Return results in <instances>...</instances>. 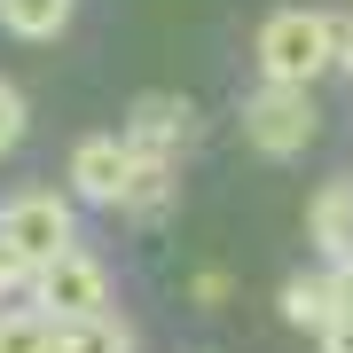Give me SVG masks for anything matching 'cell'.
<instances>
[{
  "mask_svg": "<svg viewBox=\"0 0 353 353\" xmlns=\"http://www.w3.org/2000/svg\"><path fill=\"white\" fill-rule=\"evenodd\" d=\"M338 63V24L322 8H275L259 24V71L267 79H322Z\"/></svg>",
  "mask_w": 353,
  "mask_h": 353,
  "instance_id": "1",
  "label": "cell"
},
{
  "mask_svg": "<svg viewBox=\"0 0 353 353\" xmlns=\"http://www.w3.org/2000/svg\"><path fill=\"white\" fill-rule=\"evenodd\" d=\"M322 126V110H314V94H306V79H267V87L243 102V141L267 157H299L306 141H314Z\"/></svg>",
  "mask_w": 353,
  "mask_h": 353,
  "instance_id": "2",
  "label": "cell"
},
{
  "mask_svg": "<svg viewBox=\"0 0 353 353\" xmlns=\"http://www.w3.org/2000/svg\"><path fill=\"white\" fill-rule=\"evenodd\" d=\"M32 299H39V314H55V322L110 314V275H102V259H94V252L63 243L55 259H39V267H32Z\"/></svg>",
  "mask_w": 353,
  "mask_h": 353,
  "instance_id": "3",
  "label": "cell"
},
{
  "mask_svg": "<svg viewBox=\"0 0 353 353\" xmlns=\"http://www.w3.org/2000/svg\"><path fill=\"white\" fill-rule=\"evenodd\" d=\"M0 243H8L16 259H32V267H39V259H55L63 243H79V236H71V204H63V196H48V189H24L8 212H0Z\"/></svg>",
  "mask_w": 353,
  "mask_h": 353,
  "instance_id": "4",
  "label": "cell"
},
{
  "mask_svg": "<svg viewBox=\"0 0 353 353\" xmlns=\"http://www.w3.org/2000/svg\"><path fill=\"white\" fill-rule=\"evenodd\" d=\"M134 157H141L134 134H87V141L71 150V196L118 204V196H126V181H134Z\"/></svg>",
  "mask_w": 353,
  "mask_h": 353,
  "instance_id": "5",
  "label": "cell"
},
{
  "mask_svg": "<svg viewBox=\"0 0 353 353\" xmlns=\"http://www.w3.org/2000/svg\"><path fill=\"white\" fill-rule=\"evenodd\" d=\"M126 134L141 141V150H181V141L196 134V102L189 94H141L126 110Z\"/></svg>",
  "mask_w": 353,
  "mask_h": 353,
  "instance_id": "6",
  "label": "cell"
},
{
  "mask_svg": "<svg viewBox=\"0 0 353 353\" xmlns=\"http://www.w3.org/2000/svg\"><path fill=\"white\" fill-rule=\"evenodd\" d=\"M306 236H314L330 259H353V181H330V189H314Z\"/></svg>",
  "mask_w": 353,
  "mask_h": 353,
  "instance_id": "7",
  "label": "cell"
},
{
  "mask_svg": "<svg viewBox=\"0 0 353 353\" xmlns=\"http://www.w3.org/2000/svg\"><path fill=\"white\" fill-rule=\"evenodd\" d=\"M283 314L299 322V330H314V338H330V322L345 314V306H338V275H299V283H283Z\"/></svg>",
  "mask_w": 353,
  "mask_h": 353,
  "instance_id": "8",
  "label": "cell"
},
{
  "mask_svg": "<svg viewBox=\"0 0 353 353\" xmlns=\"http://www.w3.org/2000/svg\"><path fill=\"white\" fill-rule=\"evenodd\" d=\"M157 204H173V150H141L134 157V181L118 196V212H157Z\"/></svg>",
  "mask_w": 353,
  "mask_h": 353,
  "instance_id": "9",
  "label": "cell"
},
{
  "mask_svg": "<svg viewBox=\"0 0 353 353\" xmlns=\"http://www.w3.org/2000/svg\"><path fill=\"white\" fill-rule=\"evenodd\" d=\"M0 24L16 39H55L71 24V0H0Z\"/></svg>",
  "mask_w": 353,
  "mask_h": 353,
  "instance_id": "10",
  "label": "cell"
},
{
  "mask_svg": "<svg viewBox=\"0 0 353 353\" xmlns=\"http://www.w3.org/2000/svg\"><path fill=\"white\" fill-rule=\"evenodd\" d=\"M16 134H24V94H16L8 79H0V157L16 150Z\"/></svg>",
  "mask_w": 353,
  "mask_h": 353,
  "instance_id": "11",
  "label": "cell"
},
{
  "mask_svg": "<svg viewBox=\"0 0 353 353\" xmlns=\"http://www.w3.org/2000/svg\"><path fill=\"white\" fill-rule=\"evenodd\" d=\"M16 283H32V259H16V252H8V243H0V299H8V290H16Z\"/></svg>",
  "mask_w": 353,
  "mask_h": 353,
  "instance_id": "12",
  "label": "cell"
},
{
  "mask_svg": "<svg viewBox=\"0 0 353 353\" xmlns=\"http://www.w3.org/2000/svg\"><path fill=\"white\" fill-rule=\"evenodd\" d=\"M338 63H345V71H353V32H338Z\"/></svg>",
  "mask_w": 353,
  "mask_h": 353,
  "instance_id": "13",
  "label": "cell"
}]
</instances>
